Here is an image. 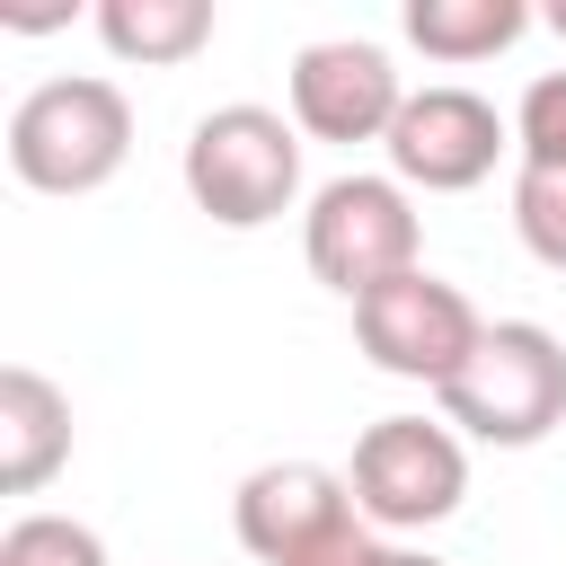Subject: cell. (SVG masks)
Listing matches in <instances>:
<instances>
[{"label":"cell","instance_id":"ac0fdd59","mask_svg":"<svg viewBox=\"0 0 566 566\" xmlns=\"http://www.w3.org/2000/svg\"><path fill=\"white\" fill-rule=\"evenodd\" d=\"M389 566H442V557H424V548H389Z\"/></svg>","mask_w":566,"mask_h":566},{"label":"cell","instance_id":"277c9868","mask_svg":"<svg viewBox=\"0 0 566 566\" xmlns=\"http://www.w3.org/2000/svg\"><path fill=\"white\" fill-rule=\"evenodd\" d=\"M301 256H310V274L327 292L363 301V292H380V283H398V274L424 265V221H416V203H407L398 177H363L354 168V177H327L310 195Z\"/></svg>","mask_w":566,"mask_h":566},{"label":"cell","instance_id":"7c38bea8","mask_svg":"<svg viewBox=\"0 0 566 566\" xmlns=\"http://www.w3.org/2000/svg\"><path fill=\"white\" fill-rule=\"evenodd\" d=\"M398 27H407V44L424 62H486V53L522 44L531 9L522 0H407Z\"/></svg>","mask_w":566,"mask_h":566},{"label":"cell","instance_id":"d6986e66","mask_svg":"<svg viewBox=\"0 0 566 566\" xmlns=\"http://www.w3.org/2000/svg\"><path fill=\"white\" fill-rule=\"evenodd\" d=\"M548 27H557V35H566V0H557V9H548Z\"/></svg>","mask_w":566,"mask_h":566},{"label":"cell","instance_id":"52a82bcc","mask_svg":"<svg viewBox=\"0 0 566 566\" xmlns=\"http://www.w3.org/2000/svg\"><path fill=\"white\" fill-rule=\"evenodd\" d=\"M389 177L398 186H424V195H469L495 177V159L513 150V124L460 88V80H433V88H407L398 124H389Z\"/></svg>","mask_w":566,"mask_h":566},{"label":"cell","instance_id":"2e32d148","mask_svg":"<svg viewBox=\"0 0 566 566\" xmlns=\"http://www.w3.org/2000/svg\"><path fill=\"white\" fill-rule=\"evenodd\" d=\"M292 566H389V539H380L371 522H354V531L318 539V548H310V557H292Z\"/></svg>","mask_w":566,"mask_h":566},{"label":"cell","instance_id":"9c48e42d","mask_svg":"<svg viewBox=\"0 0 566 566\" xmlns=\"http://www.w3.org/2000/svg\"><path fill=\"white\" fill-rule=\"evenodd\" d=\"M398 106H407V80L380 44L327 35L292 53V124L310 142H389Z\"/></svg>","mask_w":566,"mask_h":566},{"label":"cell","instance_id":"4fadbf2b","mask_svg":"<svg viewBox=\"0 0 566 566\" xmlns=\"http://www.w3.org/2000/svg\"><path fill=\"white\" fill-rule=\"evenodd\" d=\"M0 566H106V539L71 513H18L0 531Z\"/></svg>","mask_w":566,"mask_h":566},{"label":"cell","instance_id":"6da1fadb","mask_svg":"<svg viewBox=\"0 0 566 566\" xmlns=\"http://www.w3.org/2000/svg\"><path fill=\"white\" fill-rule=\"evenodd\" d=\"M177 168H186V195H195L203 221L265 230V221H283L301 203V124L256 106V97L212 106V115H195Z\"/></svg>","mask_w":566,"mask_h":566},{"label":"cell","instance_id":"8992f818","mask_svg":"<svg viewBox=\"0 0 566 566\" xmlns=\"http://www.w3.org/2000/svg\"><path fill=\"white\" fill-rule=\"evenodd\" d=\"M354 336H363V354L389 371V380H424L433 398L460 380V363L478 354V336H486V318L469 310V292L460 283H442V274H398V283H380V292H363L354 301Z\"/></svg>","mask_w":566,"mask_h":566},{"label":"cell","instance_id":"9a60e30c","mask_svg":"<svg viewBox=\"0 0 566 566\" xmlns=\"http://www.w3.org/2000/svg\"><path fill=\"white\" fill-rule=\"evenodd\" d=\"M513 150L531 168H566V71H539L513 106Z\"/></svg>","mask_w":566,"mask_h":566},{"label":"cell","instance_id":"30bf717a","mask_svg":"<svg viewBox=\"0 0 566 566\" xmlns=\"http://www.w3.org/2000/svg\"><path fill=\"white\" fill-rule=\"evenodd\" d=\"M62 460H71V398L35 363H9L0 371V495L53 486Z\"/></svg>","mask_w":566,"mask_h":566},{"label":"cell","instance_id":"8fae6325","mask_svg":"<svg viewBox=\"0 0 566 566\" xmlns=\"http://www.w3.org/2000/svg\"><path fill=\"white\" fill-rule=\"evenodd\" d=\"M97 44L142 71L195 62L212 44V0H97Z\"/></svg>","mask_w":566,"mask_h":566},{"label":"cell","instance_id":"e0dca14e","mask_svg":"<svg viewBox=\"0 0 566 566\" xmlns=\"http://www.w3.org/2000/svg\"><path fill=\"white\" fill-rule=\"evenodd\" d=\"M0 27H27V35H44V27H71V9H0Z\"/></svg>","mask_w":566,"mask_h":566},{"label":"cell","instance_id":"7a4b0ae2","mask_svg":"<svg viewBox=\"0 0 566 566\" xmlns=\"http://www.w3.org/2000/svg\"><path fill=\"white\" fill-rule=\"evenodd\" d=\"M133 159V97L97 71L44 80L9 106V168L35 195H97Z\"/></svg>","mask_w":566,"mask_h":566},{"label":"cell","instance_id":"5b68a950","mask_svg":"<svg viewBox=\"0 0 566 566\" xmlns=\"http://www.w3.org/2000/svg\"><path fill=\"white\" fill-rule=\"evenodd\" d=\"M345 486L371 531H433L469 495V451L442 416H380V424H363Z\"/></svg>","mask_w":566,"mask_h":566},{"label":"cell","instance_id":"ba28073f","mask_svg":"<svg viewBox=\"0 0 566 566\" xmlns=\"http://www.w3.org/2000/svg\"><path fill=\"white\" fill-rule=\"evenodd\" d=\"M354 522H363V504H354L345 469H318V460H265L230 495V531L256 566H292V557H310L318 539H336Z\"/></svg>","mask_w":566,"mask_h":566},{"label":"cell","instance_id":"5bb4252c","mask_svg":"<svg viewBox=\"0 0 566 566\" xmlns=\"http://www.w3.org/2000/svg\"><path fill=\"white\" fill-rule=\"evenodd\" d=\"M513 230L548 274H566V168H513Z\"/></svg>","mask_w":566,"mask_h":566},{"label":"cell","instance_id":"3957f363","mask_svg":"<svg viewBox=\"0 0 566 566\" xmlns=\"http://www.w3.org/2000/svg\"><path fill=\"white\" fill-rule=\"evenodd\" d=\"M442 424L495 451H531L566 424V345L539 318H495L460 380L442 389Z\"/></svg>","mask_w":566,"mask_h":566}]
</instances>
